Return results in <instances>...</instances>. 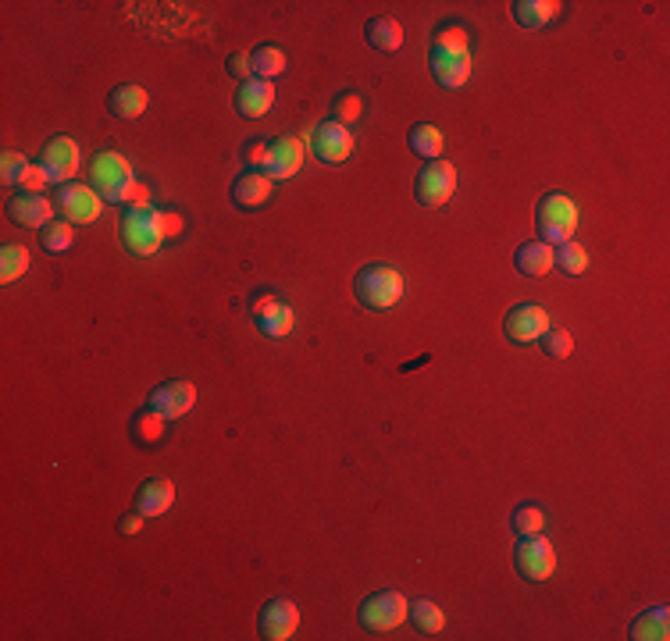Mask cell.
Here are the masks:
<instances>
[{"instance_id": "cell-1", "label": "cell", "mask_w": 670, "mask_h": 641, "mask_svg": "<svg viewBox=\"0 0 670 641\" xmlns=\"http://www.w3.org/2000/svg\"><path fill=\"white\" fill-rule=\"evenodd\" d=\"M353 293H357L360 307L393 310L396 303L403 300V293H407V285H403V275L393 268V264L375 260V264H364V268L357 271V278H353Z\"/></svg>"}, {"instance_id": "cell-2", "label": "cell", "mask_w": 670, "mask_h": 641, "mask_svg": "<svg viewBox=\"0 0 670 641\" xmlns=\"http://www.w3.org/2000/svg\"><path fill=\"white\" fill-rule=\"evenodd\" d=\"M164 214L157 207H125L122 243L132 257H154L164 243Z\"/></svg>"}, {"instance_id": "cell-3", "label": "cell", "mask_w": 670, "mask_h": 641, "mask_svg": "<svg viewBox=\"0 0 670 641\" xmlns=\"http://www.w3.org/2000/svg\"><path fill=\"white\" fill-rule=\"evenodd\" d=\"M535 228L546 243H567L578 228V203L567 193H546L535 207Z\"/></svg>"}, {"instance_id": "cell-4", "label": "cell", "mask_w": 670, "mask_h": 641, "mask_svg": "<svg viewBox=\"0 0 670 641\" xmlns=\"http://www.w3.org/2000/svg\"><path fill=\"white\" fill-rule=\"evenodd\" d=\"M132 182H136L132 164L125 161L122 154H115V150H100L90 161V186L104 196V203H122L125 189H129Z\"/></svg>"}, {"instance_id": "cell-5", "label": "cell", "mask_w": 670, "mask_h": 641, "mask_svg": "<svg viewBox=\"0 0 670 641\" xmlns=\"http://www.w3.org/2000/svg\"><path fill=\"white\" fill-rule=\"evenodd\" d=\"M407 609H410V602L403 599V592H396V588H385V592H375V595H368V599L360 602L357 620L368 627V631L382 634V631H393V627H400L403 620H407Z\"/></svg>"}, {"instance_id": "cell-6", "label": "cell", "mask_w": 670, "mask_h": 641, "mask_svg": "<svg viewBox=\"0 0 670 641\" xmlns=\"http://www.w3.org/2000/svg\"><path fill=\"white\" fill-rule=\"evenodd\" d=\"M453 193H457V168L450 161H428L425 168L417 171L414 179V196L421 207H442L450 203Z\"/></svg>"}, {"instance_id": "cell-7", "label": "cell", "mask_w": 670, "mask_h": 641, "mask_svg": "<svg viewBox=\"0 0 670 641\" xmlns=\"http://www.w3.org/2000/svg\"><path fill=\"white\" fill-rule=\"evenodd\" d=\"M514 567L517 574L524 577V581H532V585H539V581H549L556 570V552H553V542L542 535H524L521 542H517L514 549Z\"/></svg>"}, {"instance_id": "cell-8", "label": "cell", "mask_w": 670, "mask_h": 641, "mask_svg": "<svg viewBox=\"0 0 670 641\" xmlns=\"http://www.w3.org/2000/svg\"><path fill=\"white\" fill-rule=\"evenodd\" d=\"M250 317H254V325L261 328V335H268V339H286L296 328L293 307H289L286 300H278L275 293H268V289L250 296Z\"/></svg>"}, {"instance_id": "cell-9", "label": "cell", "mask_w": 670, "mask_h": 641, "mask_svg": "<svg viewBox=\"0 0 670 641\" xmlns=\"http://www.w3.org/2000/svg\"><path fill=\"white\" fill-rule=\"evenodd\" d=\"M549 325V310L539 307V303H517L514 310H507L503 317V335H507L514 346H532L546 335Z\"/></svg>"}, {"instance_id": "cell-10", "label": "cell", "mask_w": 670, "mask_h": 641, "mask_svg": "<svg viewBox=\"0 0 670 641\" xmlns=\"http://www.w3.org/2000/svg\"><path fill=\"white\" fill-rule=\"evenodd\" d=\"M58 211L65 214V221L72 225H93L104 211V196L93 186H82V182H68L58 193Z\"/></svg>"}, {"instance_id": "cell-11", "label": "cell", "mask_w": 670, "mask_h": 641, "mask_svg": "<svg viewBox=\"0 0 670 641\" xmlns=\"http://www.w3.org/2000/svg\"><path fill=\"white\" fill-rule=\"evenodd\" d=\"M311 150L321 164H328V168H332V164H343V161H350V154H353V132L346 129V125L328 118V122L314 125Z\"/></svg>"}, {"instance_id": "cell-12", "label": "cell", "mask_w": 670, "mask_h": 641, "mask_svg": "<svg viewBox=\"0 0 670 641\" xmlns=\"http://www.w3.org/2000/svg\"><path fill=\"white\" fill-rule=\"evenodd\" d=\"M79 161H82L79 147H75V139L68 136H54L40 154V164L43 171H47L50 186H68V179L79 171Z\"/></svg>"}, {"instance_id": "cell-13", "label": "cell", "mask_w": 670, "mask_h": 641, "mask_svg": "<svg viewBox=\"0 0 670 641\" xmlns=\"http://www.w3.org/2000/svg\"><path fill=\"white\" fill-rule=\"evenodd\" d=\"M147 406L157 410L161 417H168V421H179V417H186L189 410L197 406V389H193V382L175 378V382L157 385V389L147 396Z\"/></svg>"}, {"instance_id": "cell-14", "label": "cell", "mask_w": 670, "mask_h": 641, "mask_svg": "<svg viewBox=\"0 0 670 641\" xmlns=\"http://www.w3.org/2000/svg\"><path fill=\"white\" fill-rule=\"evenodd\" d=\"M296 627H300V609L289 599H271L268 606L261 609V620H257V631H261L264 641L293 638Z\"/></svg>"}, {"instance_id": "cell-15", "label": "cell", "mask_w": 670, "mask_h": 641, "mask_svg": "<svg viewBox=\"0 0 670 641\" xmlns=\"http://www.w3.org/2000/svg\"><path fill=\"white\" fill-rule=\"evenodd\" d=\"M275 193V179H271L268 171H250L246 168L236 182H232V203H236L239 211H261L264 203L271 200Z\"/></svg>"}, {"instance_id": "cell-16", "label": "cell", "mask_w": 670, "mask_h": 641, "mask_svg": "<svg viewBox=\"0 0 670 641\" xmlns=\"http://www.w3.org/2000/svg\"><path fill=\"white\" fill-rule=\"evenodd\" d=\"M54 211H58V203H50L43 193H18L8 203V218L22 228H47L54 221Z\"/></svg>"}, {"instance_id": "cell-17", "label": "cell", "mask_w": 670, "mask_h": 641, "mask_svg": "<svg viewBox=\"0 0 670 641\" xmlns=\"http://www.w3.org/2000/svg\"><path fill=\"white\" fill-rule=\"evenodd\" d=\"M432 75L442 90H460L467 79H471V54H460V50H435L428 57Z\"/></svg>"}, {"instance_id": "cell-18", "label": "cell", "mask_w": 670, "mask_h": 641, "mask_svg": "<svg viewBox=\"0 0 670 641\" xmlns=\"http://www.w3.org/2000/svg\"><path fill=\"white\" fill-rule=\"evenodd\" d=\"M510 15H514V22L521 25V29L539 33V29H546V25H553L556 18L564 15V4H560V0H514V4H510Z\"/></svg>"}, {"instance_id": "cell-19", "label": "cell", "mask_w": 670, "mask_h": 641, "mask_svg": "<svg viewBox=\"0 0 670 641\" xmlns=\"http://www.w3.org/2000/svg\"><path fill=\"white\" fill-rule=\"evenodd\" d=\"M303 164V143L296 136H278L271 139V164H268V175L275 182H289L300 171Z\"/></svg>"}, {"instance_id": "cell-20", "label": "cell", "mask_w": 670, "mask_h": 641, "mask_svg": "<svg viewBox=\"0 0 670 641\" xmlns=\"http://www.w3.org/2000/svg\"><path fill=\"white\" fill-rule=\"evenodd\" d=\"M175 503V485L168 478H147L136 488V510L143 517H164Z\"/></svg>"}, {"instance_id": "cell-21", "label": "cell", "mask_w": 670, "mask_h": 641, "mask_svg": "<svg viewBox=\"0 0 670 641\" xmlns=\"http://www.w3.org/2000/svg\"><path fill=\"white\" fill-rule=\"evenodd\" d=\"M514 268L521 271L524 278L549 275V271H553V243H546V239H528L524 246H517Z\"/></svg>"}, {"instance_id": "cell-22", "label": "cell", "mask_w": 670, "mask_h": 641, "mask_svg": "<svg viewBox=\"0 0 670 641\" xmlns=\"http://www.w3.org/2000/svg\"><path fill=\"white\" fill-rule=\"evenodd\" d=\"M271 104H275V86H271L268 79H250L239 86L236 111L243 114V118H261V114L271 111Z\"/></svg>"}, {"instance_id": "cell-23", "label": "cell", "mask_w": 670, "mask_h": 641, "mask_svg": "<svg viewBox=\"0 0 670 641\" xmlns=\"http://www.w3.org/2000/svg\"><path fill=\"white\" fill-rule=\"evenodd\" d=\"M631 641H667L670 638V609L667 606H653L646 613H638L628 627Z\"/></svg>"}, {"instance_id": "cell-24", "label": "cell", "mask_w": 670, "mask_h": 641, "mask_svg": "<svg viewBox=\"0 0 670 641\" xmlns=\"http://www.w3.org/2000/svg\"><path fill=\"white\" fill-rule=\"evenodd\" d=\"M150 97L143 86L136 82H125V86H115V90L107 93V111L115 114V118H139V114L147 111Z\"/></svg>"}, {"instance_id": "cell-25", "label": "cell", "mask_w": 670, "mask_h": 641, "mask_svg": "<svg viewBox=\"0 0 670 641\" xmlns=\"http://www.w3.org/2000/svg\"><path fill=\"white\" fill-rule=\"evenodd\" d=\"M168 417H161L157 410H150V406H143L136 417H132V442L136 446H147V449H154V446H161L164 439H168Z\"/></svg>"}, {"instance_id": "cell-26", "label": "cell", "mask_w": 670, "mask_h": 641, "mask_svg": "<svg viewBox=\"0 0 670 641\" xmlns=\"http://www.w3.org/2000/svg\"><path fill=\"white\" fill-rule=\"evenodd\" d=\"M364 36H368V43L375 50H382V54H393V50L403 47V25L396 22L393 15H378L368 22V29H364Z\"/></svg>"}, {"instance_id": "cell-27", "label": "cell", "mask_w": 670, "mask_h": 641, "mask_svg": "<svg viewBox=\"0 0 670 641\" xmlns=\"http://www.w3.org/2000/svg\"><path fill=\"white\" fill-rule=\"evenodd\" d=\"M471 25L460 22V18H450V22H439L432 33V47L435 50H460V54H471Z\"/></svg>"}, {"instance_id": "cell-28", "label": "cell", "mask_w": 670, "mask_h": 641, "mask_svg": "<svg viewBox=\"0 0 670 641\" xmlns=\"http://www.w3.org/2000/svg\"><path fill=\"white\" fill-rule=\"evenodd\" d=\"M553 268L564 271V275H585L589 271V250L581 243H574V239H567V243L553 246Z\"/></svg>"}, {"instance_id": "cell-29", "label": "cell", "mask_w": 670, "mask_h": 641, "mask_svg": "<svg viewBox=\"0 0 670 641\" xmlns=\"http://www.w3.org/2000/svg\"><path fill=\"white\" fill-rule=\"evenodd\" d=\"M250 61H254V79H278V75L286 72V50L275 47V43H264V47H257L254 54H250Z\"/></svg>"}, {"instance_id": "cell-30", "label": "cell", "mask_w": 670, "mask_h": 641, "mask_svg": "<svg viewBox=\"0 0 670 641\" xmlns=\"http://www.w3.org/2000/svg\"><path fill=\"white\" fill-rule=\"evenodd\" d=\"M546 506L542 503H521L514 513H510V528L517 531V535H542V528H546Z\"/></svg>"}, {"instance_id": "cell-31", "label": "cell", "mask_w": 670, "mask_h": 641, "mask_svg": "<svg viewBox=\"0 0 670 641\" xmlns=\"http://www.w3.org/2000/svg\"><path fill=\"white\" fill-rule=\"evenodd\" d=\"M407 143H410V150H414L417 157H425V161H439V154H442V132L435 129V125H414L410 129V136H407Z\"/></svg>"}, {"instance_id": "cell-32", "label": "cell", "mask_w": 670, "mask_h": 641, "mask_svg": "<svg viewBox=\"0 0 670 641\" xmlns=\"http://www.w3.org/2000/svg\"><path fill=\"white\" fill-rule=\"evenodd\" d=\"M407 617L414 620V627H417V631H421V634H439L442 627H446V613H442V609L435 606L432 599H417V602H410Z\"/></svg>"}, {"instance_id": "cell-33", "label": "cell", "mask_w": 670, "mask_h": 641, "mask_svg": "<svg viewBox=\"0 0 670 641\" xmlns=\"http://www.w3.org/2000/svg\"><path fill=\"white\" fill-rule=\"evenodd\" d=\"M29 271V250L22 243H8L0 250V282L11 285Z\"/></svg>"}, {"instance_id": "cell-34", "label": "cell", "mask_w": 670, "mask_h": 641, "mask_svg": "<svg viewBox=\"0 0 670 641\" xmlns=\"http://www.w3.org/2000/svg\"><path fill=\"white\" fill-rule=\"evenodd\" d=\"M72 243H75L72 221H50L47 228H40V246L47 253H65L72 250Z\"/></svg>"}, {"instance_id": "cell-35", "label": "cell", "mask_w": 670, "mask_h": 641, "mask_svg": "<svg viewBox=\"0 0 670 641\" xmlns=\"http://www.w3.org/2000/svg\"><path fill=\"white\" fill-rule=\"evenodd\" d=\"M360 114H364V97H360V93L346 90V93H339V97H335V104H332V122L353 125V122H360Z\"/></svg>"}, {"instance_id": "cell-36", "label": "cell", "mask_w": 670, "mask_h": 641, "mask_svg": "<svg viewBox=\"0 0 670 641\" xmlns=\"http://www.w3.org/2000/svg\"><path fill=\"white\" fill-rule=\"evenodd\" d=\"M539 346H542V353L553 360H567L574 353V339H571V332H564V328H546Z\"/></svg>"}, {"instance_id": "cell-37", "label": "cell", "mask_w": 670, "mask_h": 641, "mask_svg": "<svg viewBox=\"0 0 670 641\" xmlns=\"http://www.w3.org/2000/svg\"><path fill=\"white\" fill-rule=\"evenodd\" d=\"M243 161L250 171H268L271 164V139L264 136H254V139H246L243 143Z\"/></svg>"}, {"instance_id": "cell-38", "label": "cell", "mask_w": 670, "mask_h": 641, "mask_svg": "<svg viewBox=\"0 0 670 641\" xmlns=\"http://www.w3.org/2000/svg\"><path fill=\"white\" fill-rule=\"evenodd\" d=\"M29 168V161H25L18 150H8V154L0 157V179L8 182V186H15L18 179H22V171Z\"/></svg>"}, {"instance_id": "cell-39", "label": "cell", "mask_w": 670, "mask_h": 641, "mask_svg": "<svg viewBox=\"0 0 670 641\" xmlns=\"http://www.w3.org/2000/svg\"><path fill=\"white\" fill-rule=\"evenodd\" d=\"M18 186H22V193H43V186H50L47 171H43V164H29V168L22 171V179H18Z\"/></svg>"}, {"instance_id": "cell-40", "label": "cell", "mask_w": 670, "mask_h": 641, "mask_svg": "<svg viewBox=\"0 0 670 641\" xmlns=\"http://www.w3.org/2000/svg\"><path fill=\"white\" fill-rule=\"evenodd\" d=\"M229 75H236L239 82L254 79V61H250V54H246V50H236V54L229 57Z\"/></svg>"}, {"instance_id": "cell-41", "label": "cell", "mask_w": 670, "mask_h": 641, "mask_svg": "<svg viewBox=\"0 0 670 641\" xmlns=\"http://www.w3.org/2000/svg\"><path fill=\"white\" fill-rule=\"evenodd\" d=\"M122 203H129V207H150V189L143 186V182H132V186L125 189Z\"/></svg>"}, {"instance_id": "cell-42", "label": "cell", "mask_w": 670, "mask_h": 641, "mask_svg": "<svg viewBox=\"0 0 670 641\" xmlns=\"http://www.w3.org/2000/svg\"><path fill=\"white\" fill-rule=\"evenodd\" d=\"M118 531H122V535H139V531H143V513L139 510L125 513L122 524H118Z\"/></svg>"}, {"instance_id": "cell-43", "label": "cell", "mask_w": 670, "mask_h": 641, "mask_svg": "<svg viewBox=\"0 0 670 641\" xmlns=\"http://www.w3.org/2000/svg\"><path fill=\"white\" fill-rule=\"evenodd\" d=\"M161 221H164V239H172V236H179V232H182V218H179V214H164Z\"/></svg>"}]
</instances>
